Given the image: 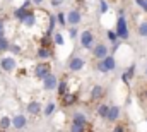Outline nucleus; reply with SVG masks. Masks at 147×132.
I'll list each match as a JSON object with an SVG mask.
<instances>
[{
  "instance_id": "f257e3e1",
  "label": "nucleus",
  "mask_w": 147,
  "mask_h": 132,
  "mask_svg": "<svg viewBox=\"0 0 147 132\" xmlns=\"http://www.w3.org/2000/svg\"><path fill=\"white\" fill-rule=\"evenodd\" d=\"M96 69H98L99 72H103V74H108L111 70H115V69H116V60H115V57H113V55L105 57L103 60H99V62L96 64Z\"/></svg>"
},
{
  "instance_id": "f03ea898",
  "label": "nucleus",
  "mask_w": 147,
  "mask_h": 132,
  "mask_svg": "<svg viewBox=\"0 0 147 132\" xmlns=\"http://www.w3.org/2000/svg\"><path fill=\"white\" fill-rule=\"evenodd\" d=\"M116 36H118V39H128V36H130V31H128V26H127V19L123 17V14L118 17V21H116Z\"/></svg>"
},
{
  "instance_id": "7ed1b4c3",
  "label": "nucleus",
  "mask_w": 147,
  "mask_h": 132,
  "mask_svg": "<svg viewBox=\"0 0 147 132\" xmlns=\"http://www.w3.org/2000/svg\"><path fill=\"white\" fill-rule=\"evenodd\" d=\"M48 74H51V65L50 64H46V62H39L36 67H34V76H36L38 79H45Z\"/></svg>"
},
{
  "instance_id": "20e7f679",
  "label": "nucleus",
  "mask_w": 147,
  "mask_h": 132,
  "mask_svg": "<svg viewBox=\"0 0 147 132\" xmlns=\"http://www.w3.org/2000/svg\"><path fill=\"white\" fill-rule=\"evenodd\" d=\"M80 45L86 50H91L92 48V45H94V34L91 33L89 29H86V31L80 33Z\"/></svg>"
},
{
  "instance_id": "39448f33",
  "label": "nucleus",
  "mask_w": 147,
  "mask_h": 132,
  "mask_svg": "<svg viewBox=\"0 0 147 132\" xmlns=\"http://www.w3.org/2000/svg\"><path fill=\"white\" fill-rule=\"evenodd\" d=\"M57 86H58V79H57V76L51 72V74H48L45 79H43V88L46 89V91H53V89H57Z\"/></svg>"
},
{
  "instance_id": "423d86ee",
  "label": "nucleus",
  "mask_w": 147,
  "mask_h": 132,
  "mask_svg": "<svg viewBox=\"0 0 147 132\" xmlns=\"http://www.w3.org/2000/svg\"><path fill=\"white\" fill-rule=\"evenodd\" d=\"M92 57H94V59H98V60H103L105 57H108V46H106V45H103V43L96 45V46L92 48Z\"/></svg>"
},
{
  "instance_id": "0eeeda50",
  "label": "nucleus",
  "mask_w": 147,
  "mask_h": 132,
  "mask_svg": "<svg viewBox=\"0 0 147 132\" xmlns=\"http://www.w3.org/2000/svg\"><path fill=\"white\" fill-rule=\"evenodd\" d=\"M65 17H67V22H69L70 26H77V24H80V21H82V14H80L77 9L70 10Z\"/></svg>"
},
{
  "instance_id": "6e6552de",
  "label": "nucleus",
  "mask_w": 147,
  "mask_h": 132,
  "mask_svg": "<svg viewBox=\"0 0 147 132\" xmlns=\"http://www.w3.org/2000/svg\"><path fill=\"white\" fill-rule=\"evenodd\" d=\"M84 65H86V60H84L82 57H74V59H70V62H69V69H70L72 72L82 70Z\"/></svg>"
},
{
  "instance_id": "1a4fd4ad",
  "label": "nucleus",
  "mask_w": 147,
  "mask_h": 132,
  "mask_svg": "<svg viewBox=\"0 0 147 132\" xmlns=\"http://www.w3.org/2000/svg\"><path fill=\"white\" fill-rule=\"evenodd\" d=\"M28 125V118L24 117V115H14L12 117V127L16 129V131H21V129H24Z\"/></svg>"
},
{
  "instance_id": "9d476101",
  "label": "nucleus",
  "mask_w": 147,
  "mask_h": 132,
  "mask_svg": "<svg viewBox=\"0 0 147 132\" xmlns=\"http://www.w3.org/2000/svg\"><path fill=\"white\" fill-rule=\"evenodd\" d=\"M0 67H2L5 72H12V70L16 69V60H14V57H3V59L0 60Z\"/></svg>"
},
{
  "instance_id": "9b49d317",
  "label": "nucleus",
  "mask_w": 147,
  "mask_h": 132,
  "mask_svg": "<svg viewBox=\"0 0 147 132\" xmlns=\"http://www.w3.org/2000/svg\"><path fill=\"white\" fill-rule=\"evenodd\" d=\"M120 115H121V108L116 106V105H110V112H108L106 120H108V122H116V120L120 118Z\"/></svg>"
},
{
  "instance_id": "f8f14e48",
  "label": "nucleus",
  "mask_w": 147,
  "mask_h": 132,
  "mask_svg": "<svg viewBox=\"0 0 147 132\" xmlns=\"http://www.w3.org/2000/svg\"><path fill=\"white\" fill-rule=\"evenodd\" d=\"M72 124L74 125H80V127H87V117L82 112H75L72 115Z\"/></svg>"
},
{
  "instance_id": "ddd939ff",
  "label": "nucleus",
  "mask_w": 147,
  "mask_h": 132,
  "mask_svg": "<svg viewBox=\"0 0 147 132\" xmlns=\"http://www.w3.org/2000/svg\"><path fill=\"white\" fill-rule=\"evenodd\" d=\"M62 103H63V106H72L77 103V95L75 93H65L63 96H62Z\"/></svg>"
},
{
  "instance_id": "4468645a",
  "label": "nucleus",
  "mask_w": 147,
  "mask_h": 132,
  "mask_svg": "<svg viewBox=\"0 0 147 132\" xmlns=\"http://www.w3.org/2000/svg\"><path fill=\"white\" fill-rule=\"evenodd\" d=\"M103 96H105V88L103 86L96 84V86L91 88V99H101Z\"/></svg>"
},
{
  "instance_id": "2eb2a0df",
  "label": "nucleus",
  "mask_w": 147,
  "mask_h": 132,
  "mask_svg": "<svg viewBox=\"0 0 147 132\" xmlns=\"http://www.w3.org/2000/svg\"><path fill=\"white\" fill-rule=\"evenodd\" d=\"M21 22H22L24 26H28V28H33V26L36 24V16H34V12H31V10H29V12L26 14V17H24Z\"/></svg>"
},
{
  "instance_id": "dca6fc26",
  "label": "nucleus",
  "mask_w": 147,
  "mask_h": 132,
  "mask_svg": "<svg viewBox=\"0 0 147 132\" xmlns=\"http://www.w3.org/2000/svg\"><path fill=\"white\" fill-rule=\"evenodd\" d=\"M39 112H41V103H39V101H29V103H28V113H31V115H39Z\"/></svg>"
},
{
  "instance_id": "f3484780",
  "label": "nucleus",
  "mask_w": 147,
  "mask_h": 132,
  "mask_svg": "<svg viewBox=\"0 0 147 132\" xmlns=\"http://www.w3.org/2000/svg\"><path fill=\"white\" fill-rule=\"evenodd\" d=\"M96 112H98V117H99V118H105V120H106L108 112H110V105H108V103H101Z\"/></svg>"
},
{
  "instance_id": "a211bd4d",
  "label": "nucleus",
  "mask_w": 147,
  "mask_h": 132,
  "mask_svg": "<svg viewBox=\"0 0 147 132\" xmlns=\"http://www.w3.org/2000/svg\"><path fill=\"white\" fill-rule=\"evenodd\" d=\"M134 74H135V65L132 64V65L128 67V69H127L123 74H121V81H123V82H128V81L134 77Z\"/></svg>"
},
{
  "instance_id": "6ab92c4d",
  "label": "nucleus",
  "mask_w": 147,
  "mask_h": 132,
  "mask_svg": "<svg viewBox=\"0 0 147 132\" xmlns=\"http://www.w3.org/2000/svg\"><path fill=\"white\" fill-rule=\"evenodd\" d=\"M39 46H43V48H51L53 46V36L51 34H45L43 38H41V45Z\"/></svg>"
},
{
  "instance_id": "aec40b11",
  "label": "nucleus",
  "mask_w": 147,
  "mask_h": 132,
  "mask_svg": "<svg viewBox=\"0 0 147 132\" xmlns=\"http://www.w3.org/2000/svg\"><path fill=\"white\" fill-rule=\"evenodd\" d=\"M57 89H58V95H60V96H63L65 93H69V82H67V79L60 81L58 86H57Z\"/></svg>"
},
{
  "instance_id": "412c9836",
  "label": "nucleus",
  "mask_w": 147,
  "mask_h": 132,
  "mask_svg": "<svg viewBox=\"0 0 147 132\" xmlns=\"http://www.w3.org/2000/svg\"><path fill=\"white\" fill-rule=\"evenodd\" d=\"M36 55L39 57V59H50L51 57V50L50 48H43V46H39L36 52Z\"/></svg>"
},
{
  "instance_id": "4be33fe9",
  "label": "nucleus",
  "mask_w": 147,
  "mask_h": 132,
  "mask_svg": "<svg viewBox=\"0 0 147 132\" xmlns=\"http://www.w3.org/2000/svg\"><path fill=\"white\" fill-rule=\"evenodd\" d=\"M29 12V9H24V7H19V9H16V12H14V17L16 19H19V21H22L24 17H26V14Z\"/></svg>"
},
{
  "instance_id": "5701e85b",
  "label": "nucleus",
  "mask_w": 147,
  "mask_h": 132,
  "mask_svg": "<svg viewBox=\"0 0 147 132\" xmlns=\"http://www.w3.org/2000/svg\"><path fill=\"white\" fill-rule=\"evenodd\" d=\"M10 125H12V118H9V117H2L0 118V131H7Z\"/></svg>"
},
{
  "instance_id": "b1692460",
  "label": "nucleus",
  "mask_w": 147,
  "mask_h": 132,
  "mask_svg": "<svg viewBox=\"0 0 147 132\" xmlns=\"http://www.w3.org/2000/svg\"><path fill=\"white\" fill-rule=\"evenodd\" d=\"M55 110H57V105H55L53 101H50V103H48V105L45 106V110H43V113H45L46 117H50V115H51V113H53Z\"/></svg>"
},
{
  "instance_id": "393cba45",
  "label": "nucleus",
  "mask_w": 147,
  "mask_h": 132,
  "mask_svg": "<svg viewBox=\"0 0 147 132\" xmlns=\"http://www.w3.org/2000/svg\"><path fill=\"white\" fill-rule=\"evenodd\" d=\"M10 48V43L5 36H0V52H7Z\"/></svg>"
},
{
  "instance_id": "a878e982",
  "label": "nucleus",
  "mask_w": 147,
  "mask_h": 132,
  "mask_svg": "<svg viewBox=\"0 0 147 132\" xmlns=\"http://www.w3.org/2000/svg\"><path fill=\"white\" fill-rule=\"evenodd\" d=\"M51 36H53V43H55V45L62 46V45L65 43V39H63V36H62V33H53Z\"/></svg>"
},
{
  "instance_id": "bb28decb",
  "label": "nucleus",
  "mask_w": 147,
  "mask_h": 132,
  "mask_svg": "<svg viewBox=\"0 0 147 132\" xmlns=\"http://www.w3.org/2000/svg\"><path fill=\"white\" fill-rule=\"evenodd\" d=\"M139 34H140L142 38H146L147 36V21H144V22L139 24Z\"/></svg>"
},
{
  "instance_id": "cd10ccee",
  "label": "nucleus",
  "mask_w": 147,
  "mask_h": 132,
  "mask_svg": "<svg viewBox=\"0 0 147 132\" xmlns=\"http://www.w3.org/2000/svg\"><path fill=\"white\" fill-rule=\"evenodd\" d=\"M106 36H108V39H110V41L113 43V45H115V43L118 41V36H116V33H115V31H111V29H108Z\"/></svg>"
},
{
  "instance_id": "c85d7f7f",
  "label": "nucleus",
  "mask_w": 147,
  "mask_h": 132,
  "mask_svg": "<svg viewBox=\"0 0 147 132\" xmlns=\"http://www.w3.org/2000/svg\"><path fill=\"white\" fill-rule=\"evenodd\" d=\"M57 21H58L62 26H65V24H67V17H65V14H63V12H60V14L57 16Z\"/></svg>"
},
{
  "instance_id": "c756f323",
  "label": "nucleus",
  "mask_w": 147,
  "mask_h": 132,
  "mask_svg": "<svg viewBox=\"0 0 147 132\" xmlns=\"http://www.w3.org/2000/svg\"><path fill=\"white\" fill-rule=\"evenodd\" d=\"M70 132H86V127H80V125H70Z\"/></svg>"
},
{
  "instance_id": "7c9ffc66",
  "label": "nucleus",
  "mask_w": 147,
  "mask_h": 132,
  "mask_svg": "<svg viewBox=\"0 0 147 132\" xmlns=\"http://www.w3.org/2000/svg\"><path fill=\"white\" fill-rule=\"evenodd\" d=\"M113 132H127V127H125L123 124H116L115 129H113Z\"/></svg>"
},
{
  "instance_id": "2f4dec72",
  "label": "nucleus",
  "mask_w": 147,
  "mask_h": 132,
  "mask_svg": "<svg viewBox=\"0 0 147 132\" xmlns=\"http://www.w3.org/2000/svg\"><path fill=\"white\" fill-rule=\"evenodd\" d=\"M99 7H101V12H103V14L108 12V3H106V0H101V2H99Z\"/></svg>"
},
{
  "instance_id": "473e14b6",
  "label": "nucleus",
  "mask_w": 147,
  "mask_h": 132,
  "mask_svg": "<svg viewBox=\"0 0 147 132\" xmlns=\"http://www.w3.org/2000/svg\"><path fill=\"white\" fill-rule=\"evenodd\" d=\"M12 53H21V46L19 45H10V48H9Z\"/></svg>"
},
{
  "instance_id": "72a5a7b5",
  "label": "nucleus",
  "mask_w": 147,
  "mask_h": 132,
  "mask_svg": "<svg viewBox=\"0 0 147 132\" xmlns=\"http://www.w3.org/2000/svg\"><path fill=\"white\" fill-rule=\"evenodd\" d=\"M135 3H137L139 7H142L144 10H147V2L146 0H135Z\"/></svg>"
},
{
  "instance_id": "f704fd0d",
  "label": "nucleus",
  "mask_w": 147,
  "mask_h": 132,
  "mask_svg": "<svg viewBox=\"0 0 147 132\" xmlns=\"http://www.w3.org/2000/svg\"><path fill=\"white\" fill-rule=\"evenodd\" d=\"M69 34H70V38H75V36H77V28H75V26H72V28H70V31H69Z\"/></svg>"
},
{
  "instance_id": "c9c22d12",
  "label": "nucleus",
  "mask_w": 147,
  "mask_h": 132,
  "mask_svg": "<svg viewBox=\"0 0 147 132\" xmlns=\"http://www.w3.org/2000/svg\"><path fill=\"white\" fill-rule=\"evenodd\" d=\"M3 31H5V24H3V21L0 19V36H3Z\"/></svg>"
},
{
  "instance_id": "e433bc0d",
  "label": "nucleus",
  "mask_w": 147,
  "mask_h": 132,
  "mask_svg": "<svg viewBox=\"0 0 147 132\" xmlns=\"http://www.w3.org/2000/svg\"><path fill=\"white\" fill-rule=\"evenodd\" d=\"M62 0H51V5H60Z\"/></svg>"
},
{
  "instance_id": "4c0bfd02",
  "label": "nucleus",
  "mask_w": 147,
  "mask_h": 132,
  "mask_svg": "<svg viewBox=\"0 0 147 132\" xmlns=\"http://www.w3.org/2000/svg\"><path fill=\"white\" fill-rule=\"evenodd\" d=\"M33 2H34V3H38V5H39V3H41L43 0H33Z\"/></svg>"
},
{
  "instance_id": "58836bf2",
  "label": "nucleus",
  "mask_w": 147,
  "mask_h": 132,
  "mask_svg": "<svg viewBox=\"0 0 147 132\" xmlns=\"http://www.w3.org/2000/svg\"><path fill=\"white\" fill-rule=\"evenodd\" d=\"M146 76H147V67H146Z\"/></svg>"
},
{
  "instance_id": "ea45409f",
  "label": "nucleus",
  "mask_w": 147,
  "mask_h": 132,
  "mask_svg": "<svg viewBox=\"0 0 147 132\" xmlns=\"http://www.w3.org/2000/svg\"><path fill=\"white\" fill-rule=\"evenodd\" d=\"M146 96H147V91H146Z\"/></svg>"
},
{
  "instance_id": "a19ab883",
  "label": "nucleus",
  "mask_w": 147,
  "mask_h": 132,
  "mask_svg": "<svg viewBox=\"0 0 147 132\" xmlns=\"http://www.w3.org/2000/svg\"><path fill=\"white\" fill-rule=\"evenodd\" d=\"M146 2H147V0H146Z\"/></svg>"
}]
</instances>
